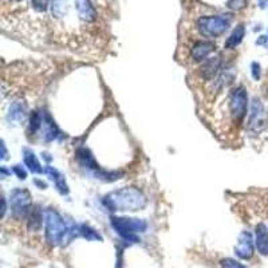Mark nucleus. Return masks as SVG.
Listing matches in <instances>:
<instances>
[{"mask_svg": "<svg viewBox=\"0 0 268 268\" xmlns=\"http://www.w3.org/2000/svg\"><path fill=\"white\" fill-rule=\"evenodd\" d=\"M23 161H25L26 167L28 168V171L32 172V173L42 174L45 172V169H43L40 162H39L38 157L35 156L34 152L31 149H28V148L23 149Z\"/></svg>", "mask_w": 268, "mask_h": 268, "instance_id": "dca6fc26", "label": "nucleus"}, {"mask_svg": "<svg viewBox=\"0 0 268 268\" xmlns=\"http://www.w3.org/2000/svg\"><path fill=\"white\" fill-rule=\"evenodd\" d=\"M215 49H216V45L212 42H205V40L196 42L191 50L192 60L196 63L204 62V60L208 59L209 54L215 51Z\"/></svg>", "mask_w": 268, "mask_h": 268, "instance_id": "9d476101", "label": "nucleus"}, {"mask_svg": "<svg viewBox=\"0 0 268 268\" xmlns=\"http://www.w3.org/2000/svg\"><path fill=\"white\" fill-rule=\"evenodd\" d=\"M42 129H43L42 137L45 138V141H47V142L54 141V139L58 138V136H59V129H58V126L55 125V122L52 121V118L47 114V113L43 115Z\"/></svg>", "mask_w": 268, "mask_h": 268, "instance_id": "2eb2a0df", "label": "nucleus"}, {"mask_svg": "<svg viewBox=\"0 0 268 268\" xmlns=\"http://www.w3.org/2000/svg\"><path fill=\"white\" fill-rule=\"evenodd\" d=\"M265 126V110L259 98H254L251 104V113L248 118V130L259 133Z\"/></svg>", "mask_w": 268, "mask_h": 268, "instance_id": "6e6552de", "label": "nucleus"}, {"mask_svg": "<svg viewBox=\"0 0 268 268\" xmlns=\"http://www.w3.org/2000/svg\"><path fill=\"white\" fill-rule=\"evenodd\" d=\"M232 15H212V16H202L197 20V30L200 34L207 38H217L231 27Z\"/></svg>", "mask_w": 268, "mask_h": 268, "instance_id": "20e7f679", "label": "nucleus"}, {"mask_svg": "<svg viewBox=\"0 0 268 268\" xmlns=\"http://www.w3.org/2000/svg\"><path fill=\"white\" fill-rule=\"evenodd\" d=\"M235 254L240 259L248 260L254 256V237L250 232H241L237 240V245L235 247Z\"/></svg>", "mask_w": 268, "mask_h": 268, "instance_id": "1a4fd4ad", "label": "nucleus"}, {"mask_svg": "<svg viewBox=\"0 0 268 268\" xmlns=\"http://www.w3.org/2000/svg\"><path fill=\"white\" fill-rule=\"evenodd\" d=\"M267 38H268V35H267Z\"/></svg>", "mask_w": 268, "mask_h": 268, "instance_id": "c756f323", "label": "nucleus"}, {"mask_svg": "<svg viewBox=\"0 0 268 268\" xmlns=\"http://www.w3.org/2000/svg\"><path fill=\"white\" fill-rule=\"evenodd\" d=\"M79 231L80 236H84L87 240H102L101 235L98 234L95 230H93L91 226L86 225V224H82V225L79 226Z\"/></svg>", "mask_w": 268, "mask_h": 268, "instance_id": "412c9836", "label": "nucleus"}, {"mask_svg": "<svg viewBox=\"0 0 268 268\" xmlns=\"http://www.w3.org/2000/svg\"><path fill=\"white\" fill-rule=\"evenodd\" d=\"M35 184H38L39 187H40V188H46V184H45V182L39 181V180H35Z\"/></svg>", "mask_w": 268, "mask_h": 268, "instance_id": "c85d7f7f", "label": "nucleus"}, {"mask_svg": "<svg viewBox=\"0 0 268 268\" xmlns=\"http://www.w3.org/2000/svg\"><path fill=\"white\" fill-rule=\"evenodd\" d=\"M31 2L34 10L38 12H45L47 10V6H49V0H31Z\"/></svg>", "mask_w": 268, "mask_h": 268, "instance_id": "5701e85b", "label": "nucleus"}, {"mask_svg": "<svg viewBox=\"0 0 268 268\" xmlns=\"http://www.w3.org/2000/svg\"><path fill=\"white\" fill-rule=\"evenodd\" d=\"M265 40H268V38H265V36H260V39H259L258 45H265Z\"/></svg>", "mask_w": 268, "mask_h": 268, "instance_id": "bb28decb", "label": "nucleus"}, {"mask_svg": "<svg viewBox=\"0 0 268 268\" xmlns=\"http://www.w3.org/2000/svg\"><path fill=\"white\" fill-rule=\"evenodd\" d=\"M6 211H7V207H6V199H3V208H2V216L6 215Z\"/></svg>", "mask_w": 268, "mask_h": 268, "instance_id": "cd10ccee", "label": "nucleus"}, {"mask_svg": "<svg viewBox=\"0 0 268 268\" xmlns=\"http://www.w3.org/2000/svg\"><path fill=\"white\" fill-rule=\"evenodd\" d=\"M248 109V95L243 87H236L230 94V112L235 121L240 122L245 117Z\"/></svg>", "mask_w": 268, "mask_h": 268, "instance_id": "0eeeda50", "label": "nucleus"}, {"mask_svg": "<svg viewBox=\"0 0 268 268\" xmlns=\"http://www.w3.org/2000/svg\"><path fill=\"white\" fill-rule=\"evenodd\" d=\"M221 267L223 268H247L244 264L239 263V261L234 260V259H224V260H221Z\"/></svg>", "mask_w": 268, "mask_h": 268, "instance_id": "4be33fe9", "label": "nucleus"}, {"mask_svg": "<svg viewBox=\"0 0 268 268\" xmlns=\"http://www.w3.org/2000/svg\"><path fill=\"white\" fill-rule=\"evenodd\" d=\"M244 35H245V27L243 25H239L234 30V32L230 35V38L226 39L225 49H236L243 40Z\"/></svg>", "mask_w": 268, "mask_h": 268, "instance_id": "a211bd4d", "label": "nucleus"}, {"mask_svg": "<svg viewBox=\"0 0 268 268\" xmlns=\"http://www.w3.org/2000/svg\"><path fill=\"white\" fill-rule=\"evenodd\" d=\"M77 161L78 164L80 165V168H84L85 171L93 174V177L99 178L102 181H115L121 176V173H118V172H108L101 169L99 165L95 162L94 157H93L90 150L86 149V148H80V149L77 150Z\"/></svg>", "mask_w": 268, "mask_h": 268, "instance_id": "39448f33", "label": "nucleus"}, {"mask_svg": "<svg viewBox=\"0 0 268 268\" xmlns=\"http://www.w3.org/2000/svg\"><path fill=\"white\" fill-rule=\"evenodd\" d=\"M43 125V115L39 112H32L30 115V125H28V130L31 134H35L36 132L42 129Z\"/></svg>", "mask_w": 268, "mask_h": 268, "instance_id": "aec40b11", "label": "nucleus"}, {"mask_svg": "<svg viewBox=\"0 0 268 268\" xmlns=\"http://www.w3.org/2000/svg\"><path fill=\"white\" fill-rule=\"evenodd\" d=\"M71 221H65L59 213L49 208L45 212V235L46 240L51 245H66L67 236Z\"/></svg>", "mask_w": 268, "mask_h": 268, "instance_id": "f03ea898", "label": "nucleus"}, {"mask_svg": "<svg viewBox=\"0 0 268 268\" xmlns=\"http://www.w3.org/2000/svg\"><path fill=\"white\" fill-rule=\"evenodd\" d=\"M112 226L122 239L129 240L132 243H138L139 239L137 234H142L148 228V223L142 219L134 217H118L112 216L110 219Z\"/></svg>", "mask_w": 268, "mask_h": 268, "instance_id": "7ed1b4c3", "label": "nucleus"}, {"mask_svg": "<svg viewBox=\"0 0 268 268\" xmlns=\"http://www.w3.org/2000/svg\"><path fill=\"white\" fill-rule=\"evenodd\" d=\"M45 173L49 176L52 180V182L55 184L56 191L59 192L60 195H67L69 193V187L66 184V180L63 177V174H60L59 172L56 171L54 167H46L45 168Z\"/></svg>", "mask_w": 268, "mask_h": 268, "instance_id": "ddd939ff", "label": "nucleus"}, {"mask_svg": "<svg viewBox=\"0 0 268 268\" xmlns=\"http://www.w3.org/2000/svg\"><path fill=\"white\" fill-rule=\"evenodd\" d=\"M43 224V215L38 207H31L28 212V228L31 231H38Z\"/></svg>", "mask_w": 268, "mask_h": 268, "instance_id": "6ab92c4d", "label": "nucleus"}, {"mask_svg": "<svg viewBox=\"0 0 268 268\" xmlns=\"http://www.w3.org/2000/svg\"><path fill=\"white\" fill-rule=\"evenodd\" d=\"M11 121L16 122V123H23L27 119V106L25 102L16 101L11 105L10 114H8Z\"/></svg>", "mask_w": 268, "mask_h": 268, "instance_id": "f3484780", "label": "nucleus"}, {"mask_svg": "<svg viewBox=\"0 0 268 268\" xmlns=\"http://www.w3.org/2000/svg\"><path fill=\"white\" fill-rule=\"evenodd\" d=\"M12 172L17 176V178H20V180H26L27 177V172L25 171V168L22 167V165H14L12 167Z\"/></svg>", "mask_w": 268, "mask_h": 268, "instance_id": "393cba45", "label": "nucleus"}, {"mask_svg": "<svg viewBox=\"0 0 268 268\" xmlns=\"http://www.w3.org/2000/svg\"><path fill=\"white\" fill-rule=\"evenodd\" d=\"M251 74H252V78H254L255 80H259L261 77V66L259 65L258 62H252L251 65Z\"/></svg>", "mask_w": 268, "mask_h": 268, "instance_id": "b1692460", "label": "nucleus"}, {"mask_svg": "<svg viewBox=\"0 0 268 268\" xmlns=\"http://www.w3.org/2000/svg\"><path fill=\"white\" fill-rule=\"evenodd\" d=\"M221 70V60L220 58H209V59L204 60L201 66L199 69L200 78L204 80H212L216 77L219 71Z\"/></svg>", "mask_w": 268, "mask_h": 268, "instance_id": "9b49d317", "label": "nucleus"}, {"mask_svg": "<svg viewBox=\"0 0 268 268\" xmlns=\"http://www.w3.org/2000/svg\"><path fill=\"white\" fill-rule=\"evenodd\" d=\"M256 247H258L259 254L263 255V256H267L268 255V228L264 224H258L256 225Z\"/></svg>", "mask_w": 268, "mask_h": 268, "instance_id": "4468645a", "label": "nucleus"}, {"mask_svg": "<svg viewBox=\"0 0 268 268\" xmlns=\"http://www.w3.org/2000/svg\"><path fill=\"white\" fill-rule=\"evenodd\" d=\"M104 205L112 211H139L147 205V197L141 191L133 187H125L110 192L104 197Z\"/></svg>", "mask_w": 268, "mask_h": 268, "instance_id": "f257e3e1", "label": "nucleus"}, {"mask_svg": "<svg viewBox=\"0 0 268 268\" xmlns=\"http://www.w3.org/2000/svg\"><path fill=\"white\" fill-rule=\"evenodd\" d=\"M2 149H3V153H2V158L3 160H6L7 158V149H6V143H4V141L2 142Z\"/></svg>", "mask_w": 268, "mask_h": 268, "instance_id": "a878e982", "label": "nucleus"}, {"mask_svg": "<svg viewBox=\"0 0 268 268\" xmlns=\"http://www.w3.org/2000/svg\"><path fill=\"white\" fill-rule=\"evenodd\" d=\"M10 207L15 219H25L31 209L30 193L26 189H14L10 196Z\"/></svg>", "mask_w": 268, "mask_h": 268, "instance_id": "423d86ee", "label": "nucleus"}, {"mask_svg": "<svg viewBox=\"0 0 268 268\" xmlns=\"http://www.w3.org/2000/svg\"><path fill=\"white\" fill-rule=\"evenodd\" d=\"M75 8L79 17L85 22H93L97 17V11L94 10L90 0H74Z\"/></svg>", "mask_w": 268, "mask_h": 268, "instance_id": "f8f14e48", "label": "nucleus"}]
</instances>
